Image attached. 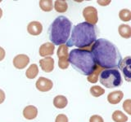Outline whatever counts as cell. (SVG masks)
Returning <instances> with one entry per match:
<instances>
[{"label":"cell","instance_id":"obj_1","mask_svg":"<svg viewBox=\"0 0 131 122\" xmlns=\"http://www.w3.org/2000/svg\"><path fill=\"white\" fill-rule=\"evenodd\" d=\"M90 51L98 67L103 69L120 67L122 61L120 51L110 41L104 38L96 40Z\"/></svg>","mask_w":131,"mask_h":122},{"label":"cell","instance_id":"obj_2","mask_svg":"<svg viewBox=\"0 0 131 122\" xmlns=\"http://www.w3.org/2000/svg\"><path fill=\"white\" fill-rule=\"evenodd\" d=\"M97 28L87 22H82L74 27L71 38L67 42V47H76L79 49L89 47L97 40Z\"/></svg>","mask_w":131,"mask_h":122},{"label":"cell","instance_id":"obj_3","mask_svg":"<svg viewBox=\"0 0 131 122\" xmlns=\"http://www.w3.org/2000/svg\"><path fill=\"white\" fill-rule=\"evenodd\" d=\"M68 62L84 76L92 74L97 67L91 51L88 49H73L69 53Z\"/></svg>","mask_w":131,"mask_h":122},{"label":"cell","instance_id":"obj_4","mask_svg":"<svg viewBox=\"0 0 131 122\" xmlns=\"http://www.w3.org/2000/svg\"><path fill=\"white\" fill-rule=\"evenodd\" d=\"M71 22L64 16L57 17L50 24L48 28V36L52 43L57 46L64 45L68 41L71 34Z\"/></svg>","mask_w":131,"mask_h":122},{"label":"cell","instance_id":"obj_5","mask_svg":"<svg viewBox=\"0 0 131 122\" xmlns=\"http://www.w3.org/2000/svg\"><path fill=\"white\" fill-rule=\"evenodd\" d=\"M99 81L106 88L112 89L121 85L122 78L118 69L109 68L102 71L99 76Z\"/></svg>","mask_w":131,"mask_h":122},{"label":"cell","instance_id":"obj_6","mask_svg":"<svg viewBox=\"0 0 131 122\" xmlns=\"http://www.w3.org/2000/svg\"><path fill=\"white\" fill-rule=\"evenodd\" d=\"M57 57H58V66L61 69H67L69 67L68 62V47L66 45H61L57 49Z\"/></svg>","mask_w":131,"mask_h":122},{"label":"cell","instance_id":"obj_7","mask_svg":"<svg viewBox=\"0 0 131 122\" xmlns=\"http://www.w3.org/2000/svg\"><path fill=\"white\" fill-rule=\"evenodd\" d=\"M83 16L85 20V21L90 24L95 25V24L97 23V20H98L97 10L94 7L89 6V7H86L85 8H84Z\"/></svg>","mask_w":131,"mask_h":122},{"label":"cell","instance_id":"obj_8","mask_svg":"<svg viewBox=\"0 0 131 122\" xmlns=\"http://www.w3.org/2000/svg\"><path fill=\"white\" fill-rule=\"evenodd\" d=\"M35 85L38 90L41 92H48L52 89L53 86V83L50 79L41 77L37 80Z\"/></svg>","mask_w":131,"mask_h":122},{"label":"cell","instance_id":"obj_9","mask_svg":"<svg viewBox=\"0 0 131 122\" xmlns=\"http://www.w3.org/2000/svg\"><path fill=\"white\" fill-rule=\"evenodd\" d=\"M30 63V58L25 54L17 55L13 59V65L17 69H23Z\"/></svg>","mask_w":131,"mask_h":122},{"label":"cell","instance_id":"obj_10","mask_svg":"<svg viewBox=\"0 0 131 122\" xmlns=\"http://www.w3.org/2000/svg\"><path fill=\"white\" fill-rule=\"evenodd\" d=\"M130 64H131V59H130V56H127L125 58L121 61V63L120 64V68L121 69V71L123 72L125 77V79L127 81H129L130 80Z\"/></svg>","mask_w":131,"mask_h":122},{"label":"cell","instance_id":"obj_11","mask_svg":"<svg viewBox=\"0 0 131 122\" xmlns=\"http://www.w3.org/2000/svg\"><path fill=\"white\" fill-rule=\"evenodd\" d=\"M40 67L45 72H51L54 69V59L52 57H45L39 60Z\"/></svg>","mask_w":131,"mask_h":122},{"label":"cell","instance_id":"obj_12","mask_svg":"<svg viewBox=\"0 0 131 122\" xmlns=\"http://www.w3.org/2000/svg\"><path fill=\"white\" fill-rule=\"evenodd\" d=\"M27 31L30 35L38 36L43 31V25L39 21H31L27 26Z\"/></svg>","mask_w":131,"mask_h":122},{"label":"cell","instance_id":"obj_13","mask_svg":"<svg viewBox=\"0 0 131 122\" xmlns=\"http://www.w3.org/2000/svg\"><path fill=\"white\" fill-rule=\"evenodd\" d=\"M55 46L52 42H46L41 45L39 47V55L42 57H46L48 55H52L54 53Z\"/></svg>","mask_w":131,"mask_h":122},{"label":"cell","instance_id":"obj_14","mask_svg":"<svg viewBox=\"0 0 131 122\" xmlns=\"http://www.w3.org/2000/svg\"><path fill=\"white\" fill-rule=\"evenodd\" d=\"M38 115V109L33 105L26 106L23 110V116L26 120H33L37 117Z\"/></svg>","mask_w":131,"mask_h":122},{"label":"cell","instance_id":"obj_15","mask_svg":"<svg viewBox=\"0 0 131 122\" xmlns=\"http://www.w3.org/2000/svg\"><path fill=\"white\" fill-rule=\"evenodd\" d=\"M124 97V93L121 90H116L109 93L107 95V101L111 104H117Z\"/></svg>","mask_w":131,"mask_h":122},{"label":"cell","instance_id":"obj_16","mask_svg":"<svg viewBox=\"0 0 131 122\" xmlns=\"http://www.w3.org/2000/svg\"><path fill=\"white\" fill-rule=\"evenodd\" d=\"M68 103L67 99L63 95H57L53 99V105L55 106L57 108L62 109L67 107Z\"/></svg>","mask_w":131,"mask_h":122},{"label":"cell","instance_id":"obj_17","mask_svg":"<svg viewBox=\"0 0 131 122\" xmlns=\"http://www.w3.org/2000/svg\"><path fill=\"white\" fill-rule=\"evenodd\" d=\"M119 34L124 38H130L131 37V27L129 24H122L119 26L118 28Z\"/></svg>","mask_w":131,"mask_h":122},{"label":"cell","instance_id":"obj_18","mask_svg":"<svg viewBox=\"0 0 131 122\" xmlns=\"http://www.w3.org/2000/svg\"><path fill=\"white\" fill-rule=\"evenodd\" d=\"M39 74V68L38 65L35 64H31L26 72V76L29 79H34Z\"/></svg>","mask_w":131,"mask_h":122},{"label":"cell","instance_id":"obj_19","mask_svg":"<svg viewBox=\"0 0 131 122\" xmlns=\"http://www.w3.org/2000/svg\"><path fill=\"white\" fill-rule=\"evenodd\" d=\"M68 5L67 3L64 1V0H57L54 3V9L57 12H61V13H63L67 11Z\"/></svg>","mask_w":131,"mask_h":122},{"label":"cell","instance_id":"obj_20","mask_svg":"<svg viewBox=\"0 0 131 122\" xmlns=\"http://www.w3.org/2000/svg\"><path fill=\"white\" fill-rule=\"evenodd\" d=\"M112 120L115 122H126L128 120V116L121 111L116 110L112 114Z\"/></svg>","mask_w":131,"mask_h":122},{"label":"cell","instance_id":"obj_21","mask_svg":"<svg viewBox=\"0 0 131 122\" xmlns=\"http://www.w3.org/2000/svg\"><path fill=\"white\" fill-rule=\"evenodd\" d=\"M102 70H104V69L97 66V68L94 70V72L92 73V74H90L89 76H88V77H87L88 81H89L90 83H96L97 81V80H98V77H99L100 73L102 72Z\"/></svg>","mask_w":131,"mask_h":122},{"label":"cell","instance_id":"obj_22","mask_svg":"<svg viewBox=\"0 0 131 122\" xmlns=\"http://www.w3.org/2000/svg\"><path fill=\"white\" fill-rule=\"evenodd\" d=\"M39 7L43 11L49 12L52 10V1L51 0H40L39 1Z\"/></svg>","mask_w":131,"mask_h":122},{"label":"cell","instance_id":"obj_23","mask_svg":"<svg viewBox=\"0 0 131 122\" xmlns=\"http://www.w3.org/2000/svg\"><path fill=\"white\" fill-rule=\"evenodd\" d=\"M119 17L124 22H128L131 20V11L129 9H122L119 12Z\"/></svg>","mask_w":131,"mask_h":122},{"label":"cell","instance_id":"obj_24","mask_svg":"<svg viewBox=\"0 0 131 122\" xmlns=\"http://www.w3.org/2000/svg\"><path fill=\"white\" fill-rule=\"evenodd\" d=\"M90 93L93 97H100L105 93V89L98 85H94L90 88Z\"/></svg>","mask_w":131,"mask_h":122},{"label":"cell","instance_id":"obj_25","mask_svg":"<svg viewBox=\"0 0 131 122\" xmlns=\"http://www.w3.org/2000/svg\"><path fill=\"white\" fill-rule=\"evenodd\" d=\"M123 109L125 110L129 115H131V100L126 99L124 103H123Z\"/></svg>","mask_w":131,"mask_h":122},{"label":"cell","instance_id":"obj_26","mask_svg":"<svg viewBox=\"0 0 131 122\" xmlns=\"http://www.w3.org/2000/svg\"><path fill=\"white\" fill-rule=\"evenodd\" d=\"M55 122H68V117L65 114H59L56 117Z\"/></svg>","mask_w":131,"mask_h":122},{"label":"cell","instance_id":"obj_27","mask_svg":"<svg viewBox=\"0 0 131 122\" xmlns=\"http://www.w3.org/2000/svg\"><path fill=\"white\" fill-rule=\"evenodd\" d=\"M89 122H104L103 118L98 115H93L90 117Z\"/></svg>","mask_w":131,"mask_h":122},{"label":"cell","instance_id":"obj_28","mask_svg":"<svg viewBox=\"0 0 131 122\" xmlns=\"http://www.w3.org/2000/svg\"><path fill=\"white\" fill-rule=\"evenodd\" d=\"M4 100H5V93L3 89H0V104L3 103Z\"/></svg>","mask_w":131,"mask_h":122},{"label":"cell","instance_id":"obj_29","mask_svg":"<svg viewBox=\"0 0 131 122\" xmlns=\"http://www.w3.org/2000/svg\"><path fill=\"white\" fill-rule=\"evenodd\" d=\"M5 55H6V52L4 51V49L0 47V61H2L5 58Z\"/></svg>","mask_w":131,"mask_h":122},{"label":"cell","instance_id":"obj_30","mask_svg":"<svg viewBox=\"0 0 131 122\" xmlns=\"http://www.w3.org/2000/svg\"><path fill=\"white\" fill-rule=\"evenodd\" d=\"M110 3H111L110 0H108V1H101V0L97 1V3L100 4L101 6H106V5H108Z\"/></svg>","mask_w":131,"mask_h":122},{"label":"cell","instance_id":"obj_31","mask_svg":"<svg viewBox=\"0 0 131 122\" xmlns=\"http://www.w3.org/2000/svg\"><path fill=\"white\" fill-rule=\"evenodd\" d=\"M2 16H3V10L1 9V8H0V19H1Z\"/></svg>","mask_w":131,"mask_h":122}]
</instances>
